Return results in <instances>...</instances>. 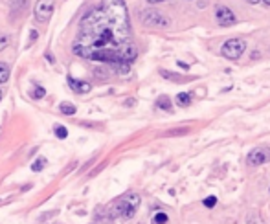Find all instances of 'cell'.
<instances>
[{
  "label": "cell",
  "instance_id": "5",
  "mask_svg": "<svg viewBox=\"0 0 270 224\" xmlns=\"http://www.w3.org/2000/svg\"><path fill=\"white\" fill-rule=\"evenodd\" d=\"M53 7H55V0H37V4L33 7V15L39 24H46L51 19Z\"/></svg>",
  "mask_w": 270,
  "mask_h": 224
},
{
  "label": "cell",
  "instance_id": "6",
  "mask_svg": "<svg viewBox=\"0 0 270 224\" xmlns=\"http://www.w3.org/2000/svg\"><path fill=\"white\" fill-rule=\"evenodd\" d=\"M215 20H217L219 26L228 28V26H233L235 22H237V17H235V13L231 11L230 7L219 4V6L215 7Z\"/></svg>",
  "mask_w": 270,
  "mask_h": 224
},
{
  "label": "cell",
  "instance_id": "23",
  "mask_svg": "<svg viewBox=\"0 0 270 224\" xmlns=\"http://www.w3.org/2000/svg\"><path fill=\"white\" fill-rule=\"evenodd\" d=\"M0 101H2V89H0Z\"/></svg>",
  "mask_w": 270,
  "mask_h": 224
},
{
  "label": "cell",
  "instance_id": "4",
  "mask_svg": "<svg viewBox=\"0 0 270 224\" xmlns=\"http://www.w3.org/2000/svg\"><path fill=\"white\" fill-rule=\"evenodd\" d=\"M244 50H246V43L243 39H228L225 45L221 46V53L228 61H237L244 53Z\"/></svg>",
  "mask_w": 270,
  "mask_h": 224
},
{
  "label": "cell",
  "instance_id": "11",
  "mask_svg": "<svg viewBox=\"0 0 270 224\" xmlns=\"http://www.w3.org/2000/svg\"><path fill=\"white\" fill-rule=\"evenodd\" d=\"M59 110H61L63 114H66V116L76 114V107H74L72 103H61V105H59Z\"/></svg>",
  "mask_w": 270,
  "mask_h": 224
},
{
  "label": "cell",
  "instance_id": "19",
  "mask_svg": "<svg viewBox=\"0 0 270 224\" xmlns=\"http://www.w3.org/2000/svg\"><path fill=\"white\" fill-rule=\"evenodd\" d=\"M257 213H256V219H254V215H250V217H248V224H263L261 223V221H257Z\"/></svg>",
  "mask_w": 270,
  "mask_h": 224
},
{
  "label": "cell",
  "instance_id": "13",
  "mask_svg": "<svg viewBox=\"0 0 270 224\" xmlns=\"http://www.w3.org/2000/svg\"><path fill=\"white\" fill-rule=\"evenodd\" d=\"M153 224H169V217H167L164 212L154 213V215H153Z\"/></svg>",
  "mask_w": 270,
  "mask_h": 224
},
{
  "label": "cell",
  "instance_id": "7",
  "mask_svg": "<svg viewBox=\"0 0 270 224\" xmlns=\"http://www.w3.org/2000/svg\"><path fill=\"white\" fill-rule=\"evenodd\" d=\"M267 162H270V147H256L248 154L250 166H263Z\"/></svg>",
  "mask_w": 270,
  "mask_h": 224
},
{
  "label": "cell",
  "instance_id": "15",
  "mask_svg": "<svg viewBox=\"0 0 270 224\" xmlns=\"http://www.w3.org/2000/svg\"><path fill=\"white\" fill-rule=\"evenodd\" d=\"M46 167V158H37V160L32 164V169L33 171H43Z\"/></svg>",
  "mask_w": 270,
  "mask_h": 224
},
{
  "label": "cell",
  "instance_id": "18",
  "mask_svg": "<svg viewBox=\"0 0 270 224\" xmlns=\"http://www.w3.org/2000/svg\"><path fill=\"white\" fill-rule=\"evenodd\" d=\"M45 94H46L45 89H43V87H39V89L35 90V94H33V97H37V99H39V97H45Z\"/></svg>",
  "mask_w": 270,
  "mask_h": 224
},
{
  "label": "cell",
  "instance_id": "2",
  "mask_svg": "<svg viewBox=\"0 0 270 224\" xmlns=\"http://www.w3.org/2000/svg\"><path fill=\"white\" fill-rule=\"evenodd\" d=\"M138 206H140V197L136 193H127L112 204L109 215L112 219H131L135 217Z\"/></svg>",
  "mask_w": 270,
  "mask_h": 224
},
{
  "label": "cell",
  "instance_id": "12",
  "mask_svg": "<svg viewBox=\"0 0 270 224\" xmlns=\"http://www.w3.org/2000/svg\"><path fill=\"white\" fill-rule=\"evenodd\" d=\"M9 79V66L6 63H0V85Z\"/></svg>",
  "mask_w": 270,
  "mask_h": 224
},
{
  "label": "cell",
  "instance_id": "9",
  "mask_svg": "<svg viewBox=\"0 0 270 224\" xmlns=\"http://www.w3.org/2000/svg\"><path fill=\"white\" fill-rule=\"evenodd\" d=\"M177 105L179 107H189L191 105V96L187 92H180L179 96H177Z\"/></svg>",
  "mask_w": 270,
  "mask_h": 224
},
{
  "label": "cell",
  "instance_id": "20",
  "mask_svg": "<svg viewBox=\"0 0 270 224\" xmlns=\"http://www.w3.org/2000/svg\"><path fill=\"white\" fill-rule=\"evenodd\" d=\"M149 4H160V2H166V0H147Z\"/></svg>",
  "mask_w": 270,
  "mask_h": 224
},
{
  "label": "cell",
  "instance_id": "8",
  "mask_svg": "<svg viewBox=\"0 0 270 224\" xmlns=\"http://www.w3.org/2000/svg\"><path fill=\"white\" fill-rule=\"evenodd\" d=\"M68 85H70V89L76 92V94H87V92H90V87L87 81H77V79H74V77L68 76Z\"/></svg>",
  "mask_w": 270,
  "mask_h": 224
},
{
  "label": "cell",
  "instance_id": "10",
  "mask_svg": "<svg viewBox=\"0 0 270 224\" xmlns=\"http://www.w3.org/2000/svg\"><path fill=\"white\" fill-rule=\"evenodd\" d=\"M156 107L162 110H171L173 105H171V99H169L167 96H160L158 97V101H156Z\"/></svg>",
  "mask_w": 270,
  "mask_h": 224
},
{
  "label": "cell",
  "instance_id": "17",
  "mask_svg": "<svg viewBox=\"0 0 270 224\" xmlns=\"http://www.w3.org/2000/svg\"><path fill=\"white\" fill-rule=\"evenodd\" d=\"M215 204H217V197H208V199L204 200L206 208H213Z\"/></svg>",
  "mask_w": 270,
  "mask_h": 224
},
{
  "label": "cell",
  "instance_id": "16",
  "mask_svg": "<svg viewBox=\"0 0 270 224\" xmlns=\"http://www.w3.org/2000/svg\"><path fill=\"white\" fill-rule=\"evenodd\" d=\"M55 136H57V138H61V140H64V138L68 136V131H66V127H63V125H55Z\"/></svg>",
  "mask_w": 270,
  "mask_h": 224
},
{
  "label": "cell",
  "instance_id": "14",
  "mask_svg": "<svg viewBox=\"0 0 270 224\" xmlns=\"http://www.w3.org/2000/svg\"><path fill=\"white\" fill-rule=\"evenodd\" d=\"M9 45H11V37L7 33H0V51L6 50Z\"/></svg>",
  "mask_w": 270,
  "mask_h": 224
},
{
  "label": "cell",
  "instance_id": "3",
  "mask_svg": "<svg viewBox=\"0 0 270 224\" xmlns=\"http://www.w3.org/2000/svg\"><path fill=\"white\" fill-rule=\"evenodd\" d=\"M141 22L147 26V28H158V30H164V28H169L171 20L167 15H164L158 9H143L140 15Z\"/></svg>",
  "mask_w": 270,
  "mask_h": 224
},
{
  "label": "cell",
  "instance_id": "1",
  "mask_svg": "<svg viewBox=\"0 0 270 224\" xmlns=\"http://www.w3.org/2000/svg\"><path fill=\"white\" fill-rule=\"evenodd\" d=\"M72 50L79 57L110 63L120 72H127L138 55L127 4L123 0H101L85 13Z\"/></svg>",
  "mask_w": 270,
  "mask_h": 224
},
{
  "label": "cell",
  "instance_id": "21",
  "mask_svg": "<svg viewBox=\"0 0 270 224\" xmlns=\"http://www.w3.org/2000/svg\"><path fill=\"white\" fill-rule=\"evenodd\" d=\"M246 2H248V4H257L259 0H246Z\"/></svg>",
  "mask_w": 270,
  "mask_h": 224
},
{
  "label": "cell",
  "instance_id": "22",
  "mask_svg": "<svg viewBox=\"0 0 270 224\" xmlns=\"http://www.w3.org/2000/svg\"><path fill=\"white\" fill-rule=\"evenodd\" d=\"M263 4H267V6H270V0H263Z\"/></svg>",
  "mask_w": 270,
  "mask_h": 224
}]
</instances>
